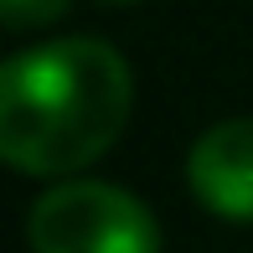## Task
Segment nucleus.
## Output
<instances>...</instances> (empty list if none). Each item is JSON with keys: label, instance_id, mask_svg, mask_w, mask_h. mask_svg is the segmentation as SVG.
Instances as JSON below:
<instances>
[{"label": "nucleus", "instance_id": "f257e3e1", "mask_svg": "<svg viewBox=\"0 0 253 253\" xmlns=\"http://www.w3.org/2000/svg\"><path fill=\"white\" fill-rule=\"evenodd\" d=\"M129 62L98 37H57L0 67V155L21 176H73L124 134Z\"/></svg>", "mask_w": 253, "mask_h": 253}, {"label": "nucleus", "instance_id": "f03ea898", "mask_svg": "<svg viewBox=\"0 0 253 253\" xmlns=\"http://www.w3.org/2000/svg\"><path fill=\"white\" fill-rule=\"evenodd\" d=\"M31 253H160L150 207L109 181H62L31 207Z\"/></svg>", "mask_w": 253, "mask_h": 253}, {"label": "nucleus", "instance_id": "7ed1b4c3", "mask_svg": "<svg viewBox=\"0 0 253 253\" xmlns=\"http://www.w3.org/2000/svg\"><path fill=\"white\" fill-rule=\"evenodd\" d=\"M186 181L207 212L253 222V119L212 124L186 155Z\"/></svg>", "mask_w": 253, "mask_h": 253}, {"label": "nucleus", "instance_id": "20e7f679", "mask_svg": "<svg viewBox=\"0 0 253 253\" xmlns=\"http://www.w3.org/2000/svg\"><path fill=\"white\" fill-rule=\"evenodd\" d=\"M73 0H0V16H5L10 31H31V26H47L57 21Z\"/></svg>", "mask_w": 253, "mask_h": 253}, {"label": "nucleus", "instance_id": "39448f33", "mask_svg": "<svg viewBox=\"0 0 253 253\" xmlns=\"http://www.w3.org/2000/svg\"><path fill=\"white\" fill-rule=\"evenodd\" d=\"M103 5H134V0H103Z\"/></svg>", "mask_w": 253, "mask_h": 253}]
</instances>
